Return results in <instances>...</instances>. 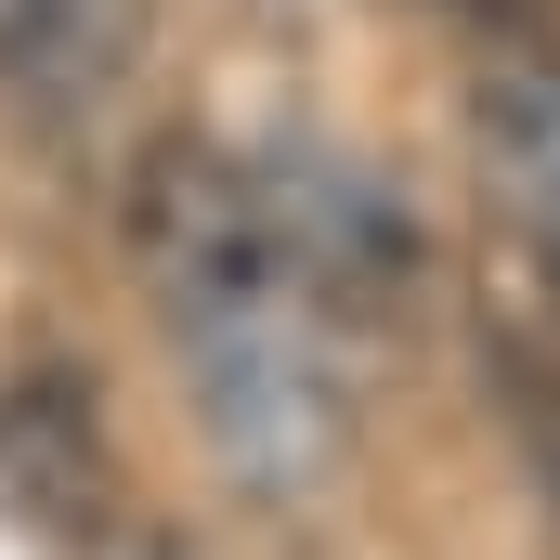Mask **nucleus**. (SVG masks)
Wrapping results in <instances>:
<instances>
[{"label": "nucleus", "instance_id": "1", "mask_svg": "<svg viewBox=\"0 0 560 560\" xmlns=\"http://www.w3.org/2000/svg\"><path fill=\"white\" fill-rule=\"evenodd\" d=\"M131 261L156 287L170 352H183L209 456L248 495L300 509L352 443V378H339L326 300L300 287L275 209H261V170L222 143H156L131 170Z\"/></svg>", "mask_w": 560, "mask_h": 560}, {"label": "nucleus", "instance_id": "2", "mask_svg": "<svg viewBox=\"0 0 560 560\" xmlns=\"http://www.w3.org/2000/svg\"><path fill=\"white\" fill-rule=\"evenodd\" d=\"M248 170H261V209H275L287 261H300V287L326 300L339 339L378 326V313H405L418 235H405V209H392V183H378L365 156H339V143H275V156H248Z\"/></svg>", "mask_w": 560, "mask_h": 560}, {"label": "nucleus", "instance_id": "3", "mask_svg": "<svg viewBox=\"0 0 560 560\" xmlns=\"http://www.w3.org/2000/svg\"><path fill=\"white\" fill-rule=\"evenodd\" d=\"M469 131H482V183H495V209H509V235H522V261H535V287L560 313V66L548 52L482 66Z\"/></svg>", "mask_w": 560, "mask_h": 560}, {"label": "nucleus", "instance_id": "4", "mask_svg": "<svg viewBox=\"0 0 560 560\" xmlns=\"http://www.w3.org/2000/svg\"><path fill=\"white\" fill-rule=\"evenodd\" d=\"M143 52V0H0V105L92 118Z\"/></svg>", "mask_w": 560, "mask_h": 560}]
</instances>
